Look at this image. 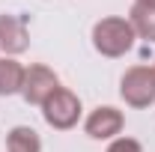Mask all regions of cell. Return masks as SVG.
<instances>
[{"instance_id": "obj_9", "label": "cell", "mask_w": 155, "mask_h": 152, "mask_svg": "<svg viewBox=\"0 0 155 152\" xmlns=\"http://www.w3.org/2000/svg\"><path fill=\"white\" fill-rule=\"evenodd\" d=\"M6 146H9V152H42V140L30 125H15L9 131Z\"/></svg>"}, {"instance_id": "obj_11", "label": "cell", "mask_w": 155, "mask_h": 152, "mask_svg": "<svg viewBox=\"0 0 155 152\" xmlns=\"http://www.w3.org/2000/svg\"><path fill=\"white\" fill-rule=\"evenodd\" d=\"M134 3H143V6H155V0H134Z\"/></svg>"}, {"instance_id": "obj_4", "label": "cell", "mask_w": 155, "mask_h": 152, "mask_svg": "<svg viewBox=\"0 0 155 152\" xmlns=\"http://www.w3.org/2000/svg\"><path fill=\"white\" fill-rule=\"evenodd\" d=\"M60 90V78L48 69V66H30L24 72V87H21V95L30 101V104H45L51 95Z\"/></svg>"}, {"instance_id": "obj_3", "label": "cell", "mask_w": 155, "mask_h": 152, "mask_svg": "<svg viewBox=\"0 0 155 152\" xmlns=\"http://www.w3.org/2000/svg\"><path fill=\"white\" fill-rule=\"evenodd\" d=\"M42 114H45V122L51 128L66 131V128H72L78 119H81V98L75 93H69V90L60 87L57 93L42 104Z\"/></svg>"}, {"instance_id": "obj_8", "label": "cell", "mask_w": 155, "mask_h": 152, "mask_svg": "<svg viewBox=\"0 0 155 152\" xmlns=\"http://www.w3.org/2000/svg\"><path fill=\"white\" fill-rule=\"evenodd\" d=\"M128 24H131L134 36L146 39V42H155V6L134 3L131 12H128Z\"/></svg>"}, {"instance_id": "obj_7", "label": "cell", "mask_w": 155, "mask_h": 152, "mask_svg": "<svg viewBox=\"0 0 155 152\" xmlns=\"http://www.w3.org/2000/svg\"><path fill=\"white\" fill-rule=\"evenodd\" d=\"M24 66L12 57H0V95H12L21 93L24 87Z\"/></svg>"}, {"instance_id": "obj_10", "label": "cell", "mask_w": 155, "mask_h": 152, "mask_svg": "<svg viewBox=\"0 0 155 152\" xmlns=\"http://www.w3.org/2000/svg\"><path fill=\"white\" fill-rule=\"evenodd\" d=\"M107 152H143V149H140V143L134 137H119V140H114L107 146Z\"/></svg>"}, {"instance_id": "obj_5", "label": "cell", "mask_w": 155, "mask_h": 152, "mask_svg": "<svg viewBox=\"0 0 155 152\" xmlns=\"http://www.w3.org/2000/svg\"><path fill=\"white\" fill-rule=\"evenodd\" d=\"M122 131V114L116 107H96L87 116V134L96 140H107Z\"/></svg>"}, {"instance_id": "obj_2", "label": "cell", "mask_w": 155, "mask_h": 152, "mask_svg": "<svg viewBox=\"0 0 155 152\" xmlns=\"http://www.w3.org/2000/svg\"><path fill=\"white\" fill-rule=\"evenodd\" d=\"M119 95L131 107H149L155 101V69L152 66H134L122 75Z\"/></svg>"}, {"instance_id": "obj_1", "label": "cell", "mask_w": 155, "mask_h": 152, "mask_svg": "<svg viewBox=\"0 0 155 152\" xmlns=\"http://www.w3.org/2000/svg\"><path fill=\"white\" fill-rule=\"evenodd\" d=\"M93 45L104 57H122L134 45V30L128 18H101L93 27Z\"/></svg>"}, {"instance_id": "obj_6", "label": "cell", "mask_w": 155, "mask_h": 152, "mask_svg": "<svg viewBox=\"0 0 155 152\" xmlns=\"http://www.w3.org/2000/svg\"><path fill=\"white\" fill-rule=\"evenodd\" d=\"M27 48V27L18 15H0V51L21 54Z\"/></svg>"}]
</instances>
